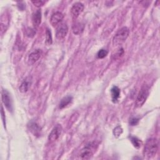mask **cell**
<instances>
[{
  "instance_id": "5",
  "label": "cell",
  "mask_w": 160,
  "mask_h": 160,
  "mask_svg": "<svg viewBox=\"0 0 160 160\" xmlns=\"http://www.w3.org/2000/svg\"><path fill=\"white\" fill-rule=\"evenodd\" d=\"M68 32V27L66 23H62L59 24L57 29L56 33V37L58 40H63L66 37Z\"/></svg>"
},
{
  "instance_id": "19",
  "label": "cell",
  "mask_w": 160,
  "mask_h": 160,
  "mask_svg": "<svg viewBox=\"0 0 160 160\" xmlns=\"http://www.w3.org/2000/svg\"><path fill=\"white\" fill-rule=\"evenodd\" d=\"M36 34V31L35 29L31 28H28L26 30V35L27 37L29 38H33Z\"/></svg>"
},
{
  "instance_id": "22",
  "label": "cell",
  "mask_w": 160,
  "mask_h": 160,
  "mask_svg": "<svg viewBox=\"0 0 160 160\" xmlns=\"http://www.w3.org/2000/svg\"><path fill=\"white\" fill-rule=\"evenodd\" d=\"M31 3H33L36 7L40 8L46 3V2L42 1V0H35V1H31Z\"/></svg>"
},
{
  "instance_id": "7",
  "label": "cell",
  "mask_w": 160,
  "mask_h": 160,
  "mask_svg": "<svg viewBox=\"0 0 160 160\" xmlns=\"http://www.w3.org/2000/svg\"><path fill=\"white\" fill-rule=\"evenodd\" d=\"M62 130V126L60 124H56L50 132L48 136V140L51 143L56 141L60 136Z\"/></svg>"
},
{
  "instance_id": "3",
  "label": "cell",
  "mask_w": 160,
  "mask_h": 160,
  "mask_svg": "<svg viewBox=\"0 0 160 160\" xmlns=\"http://www.w3.org/2000/svg\"><path fill=\"white\" fill-rule=\"evenodd\" d=\"M97 146L98 145L95 142H91L87 144L81 152L80 155L81 158L84 159H90L97 149Z\"/></svg>"
},
{
  "instance_id": "11",
  "label": "cell",
  "mask_w": 160,
  "mask_h": 160,
  "mask_svg": "<svg viewBox=\"0 0 160 160\" xmlns=\"http://www.w3.org/2000/svg\"><path fill=\"white\" fill-rule=\"evenodd\" d=\"M63 18H64V15L62 13L59 11L55 12L51 15V17L50 19L51 24H52L53 26H55L61 22V21L63 19Z\"/></svg>"
},
{
  "instance_id": "17",
  "label": "cell",
  "mask_w": 160,
  "mask_h": 160,
  "mask_svg": "<svg viewBox=\"0 0 160 160\" xmlns=\"http://www.w3.org/2000/svg\"><path fill=\"white\" fill-rule=\"evenodd\" d=\"M130 140H131L132 144L133 145V146L136 148H140L141 146V145H143L142 141L141 140H140L139 138H138L137 137L131 136L130 137Z\"/></svg>"
},
{
  "instance_id": "2",
  "label": "cell",
  "mask_w": 160,
  "mask_h": 160,
  "mask_svg": "<svg viewBox=\"0 0 160 160\" xmlns=\"http://www.w3.org/2000/svg\"><path fill=\"white\" fill-rule=\"evenodd\" d=\"M130 33L129 29L127 27H123L121 29H119L117 33L115 34L114 38H113V45H121L122 43H123L127 38L128 37Z\"/></svg>"
},
{
  "instance_id": "8",
  "label": "cell",
  "mask_w": 160,
  "mask_h": 160,
  "mask_svg": "<svg viewBox=\"0 0 160 160\" xmlns=\"http://www.w3.org/2000/svg\"><path fill=\"white\" fill-rule=\"evenodd\" d=\"M84 5L80 2L75 3L71 9V15L73 19H76L84 10Z\"/></svg>"
},
{
  "instance_id": "9",
  "label": "cell",
  "mask_w": 160,
  "mask_h": 160,
  "mask_svg": "<svg viewBox=\"0 0 160 160\" xmlns=\"http://www.w3.org/2000/svg\"><path fill=\"white\" fill-rule=\"evenodd\" d=\"M29 132L35 136H40L41 133V127L35 121H31L28 124Z\"/></svg>"
},
{
  "instance_id": "23",
  "label": "cell",
  "mask_w": 160,
  "mask_h": 160,
  "mask_svg": "<svg viewBox=\"0 0 160 160\" xmlns=\"http://www.w3.org/2000/svg\"><path fill=\"white\" fill-rule=\"evenodd\" d=\"M123 54H124V50H123V48H119V49L117 51V52H116L115 54H113V56H115V58H120L121 56H122L123 55Z\"/></svg>"
},
{
  "instance_id": "21",
  "label": "cell",
  "mask_w": 160,
  "mask_h": 160,
  "mask_svg": "<svg viewBox=\"0 0 160 160\" xmlns=\"http://www.w3.org/2000/svg\"><path fill=\"white\" fill-rule=\"evenodd\" d=\"M108 54V51L106 50H104V49H102V50H100L98 53H97V57L99 58V59H103L104 58H105Z\"/></svg>"
},
{
  "instance_id": "1",
  "label": "cell",
  "mask_w": 160,
  "mask_h": 160,
  "mask_svg": "<svg viewBox=\"0 0 160 160\" xmlns=\"http://www.w3.org/2000/svg\"><path fill=\"white\" fill-rule=\"evenodd\" d=\"M158 150V141L156 138H150L147 140L143 154L148 158H152L156 155Z\"/></svg>"
},
{
  "instance_id": "16",
  "label": "cell",
  "mask_w": 160,
  "mask_h": 160,
  "mask_svg": "<svg viewBox=\"0 0 160 160\" xmlns=\"http://www.w3.org/2000/svg\"><path fill=\"white\" fill-rule=\"evenodd\" d=\"M30 80L28 78H26V80H24L23 81V82L21 83L20 87H19V91L21 92V93H26L28 91L29 86H30Z\"/></svg>"
},
{
  "instance_id": "20",
  "label": "cell",
  "mask_w": 160,
  "mask_h": 160,
  "mask_svg": "<svg viewBox=\"0 0 160 160\" xmlns=\"http://www.w3.org/2000/svg\"><path fill=\"white\" fill-rule=\"evenodd\" d=\"M123 133V129L121 126H116L113 130V135L116 138H118Z\"/></svg>"
},
{
  "instance_id": "10",
  "label": "cell",
  "mask_w": 160,
  "mask_h": 160,
  "mask_svg": "<svg viewBox=\"0 0 160 160\" xmlns=\"http://www.w3.org/2000/svg\"><path fill=\"white\" fill-rule=\"evenodd\" d=\"M41 54H42V51L40 49L36 50L31 53H30V54L28 56L29 64L32 65V64H34L35 63H36L40 59Z\"/></svg>"
},
{
  "instance_id": "24",
  "label": "cell",
  "mask_w": 160,
  "mask_h": 160,
  "mask_svg": "<svg viewBox=\"0 0 160 160\" xmlns=\"http://www.w3.org/2000/svg\"><path fill=\"white\" fill-rule=\"evenodd\" d=\"M139 122V119L138 118H133L130 119V124L132 125V126H136V124H138Z\"/></svg>"
},
{
  "instance_id": "13",
  "label": "cell",
  "mask_w": 160,
  "mask_h": 160,
  "mask_svg": "<svg viewBox=\"0 0 160 160\" xmlns=\"http://www.w3.org/2000/svg\"><path fill=\"white\" fill-rule=\"evenodd\" d=\"M84 24L81 23H76L75 24H73L72 27L73 32V33L75 35H80L83 33V31H84Z\"/></svg>"
},
{
  "instance_id": "25",
  "label": "cell",
  "mask_w": 160,
  "mask_h": 160,
  "mask_svg": "<svg viewBox=\"0 0 160 160\" xmlns=\"http://www.w3.org/2000/svg\"><path fill=\"white\" fill-rule=\"evenodd\" d=\"M2 119H3V123L5 126L6 124V121H5V113H4V111H3V106L2 107Z\"/></svg>"
},
{
  "instance_id": "18",
  "label": "cell",
  "mask_w": 160,
  "mask_h": 160,
  "mask_svg": "<svg viewBox=\"0 0 160 160\" xmlns=\"http://www.w3.org/2000/svg\"><path fill=\"white\" fill-rule=\"evenodd\" d=\"M52 43H53V38L51 35V32L48 28H47L46 31V43L48 45H51Z\"/></svg>"
},
{
  "instance_id": "14",
  "label": "cell",
  "mask_w": 160,
  "mask_h": 160,
  "mask_svg": "<svg viewBox=\"0 0 160 160\" xmlns=\"http://www.w3.org/2000/svg\"><path fill=\"white\" fill-rule=\"evenodd\" d=\"M112 101L113 103H116L118 102V100L119 98L120 95V89L117 86H113L111 89Z\"/></svg>"
},
{
  "instance_id": "4",
  "label": "cell",
  "mask_w": 160,
  "mask_h": 160,
  "mask_svg": "<svg viewBox=\"0 0 160 160\" xmlns=\"http://www.w3.org/2000/svg\"><path fill=\"white\" fill-rule=\"evenodd\" d=\"M149 95V90L146 86H143L140 90L136 100L135 105L137 108L141 107L146 101Z\"/></svg>"
},
{
  "instance_id": "6",
  "label": "cell",
  "mask_w": 160,
  "mask_h": 160,
  "mask_svg": "<svg viewBox=\"0 0 160 160\" xmlns=\"http://www.w3.org/2000/svg\"><path fill=\"white\" fill-rule=\"evenodd\" d=\"M2 101L4 105H5L6 108L9 111H12L13 110V103L11 100V98L10 94L7 90L3 89L2 91Z\"/></svg>"
},
{
  "instance_id": "15",
  "label": "cell",
  "mask_w": 160,
  "mask_h": 160,
  "mask_svg": "<svg viewBox=\"0 0 160 160\" xmlns=\"http://www.w3.org/2000/svg\"><path fill=\"white\" fill-rule=\"evenodd\" d=\"M73 100V97L71 96H67V97H64L60 102L59 105V108L60 109H63L64 108L67 107L68 105H70Z\"/></svg>"
},
{
  "instance_id": "12",
  "label": "cell",
  "mask_w": 160,
  "mask_h": 160,
  "mask_svg": "<svg viewBox=\"0 0 160 160\" xmlns=\"http://www.w3.org/2000/svg\"><path fill=\"white\" fill-rule=\"evenodd\" d=\"M41 22V11L40 10H37L32 16V23L34 27L38 28Z\"/></svg>"
}]
</instances>
